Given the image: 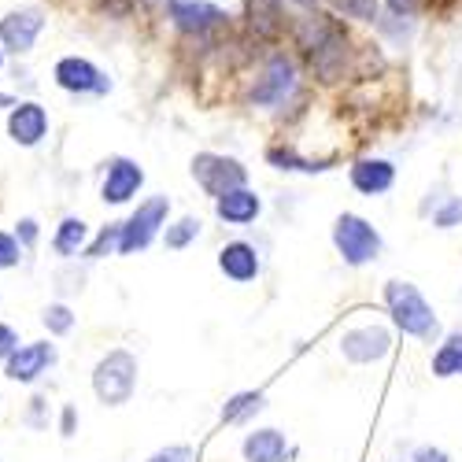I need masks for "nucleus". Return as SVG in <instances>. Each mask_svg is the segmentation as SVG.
I'll return each instance as SVG.
<instances>
[{"instance_id": "nucleus-1", "label": "nucleus", "mask_w": 462, "mask_h": 462, "mask_svg": "<svg viewBox=\"0 0 462 462\" xmlns=\"http://www.w3.org/2000/svg\"><path fill=\"white\" fill-rule=\"evenodd\" d=\"M289 37L296 45V56L303 60L307 74L322 86H337L344 79H356V63H359V45L352 37V26L337 19L333 12H303L292 15Z\"/></svg>"}, {"instance_id": "nucleus-2", "label": "nucleus", "mask_w": 462, "mask_h": 462, "mask_svg": "<svg viewBox=\"0 0 462 462\" xmlns=\"http://www.w3.org/2000/svg\"><path fill=\"white\" fill-rule=\"evenodd\" d=\"M296 97H303V67L296 52L274 45L259 60L252 82L245 89V100L259 111H278V107H289Z\"/></svg>"}, {"instance_id": "nucleus-3", "label": "nucleus", "mask_w": 462, "mask_h": 462, "mask_svg": "<svg viewBox=\"0 0 462 462\" xmlns=\"http://www.w3.org/2000/svg\"><path fill=\"white\" fill-rule=\"evenodd\" d=\"M163 19L178 37L197 42L204 49H215L234 30V15L215 0H163Z\"/></svg>"}, {"instance_id": "nucleus-4", "label": "nucleus", "mask_w": 462, "mask_h": 462, "mask_svg": "<svg viewBox=\"0 0 462 462\" xmlns=\"http://www.w3.org/2000/svg\"><path fill=\"white\" fill-rule=\"evenodd\" d=\"M384 303H389V315L393 322L407 333V337H418V340H437L440 337V322L433 315V307L426 303L411 282H389L384 285Z\"/></svg>"}, {"instance_id": "nucleus-5", "label": "nucleus", "mask_w": 462, "mask_h": 462, "mask_svg": "<svg viewBox=\"0 0 462 462\" xmlns=\"http://www.w3.org/2000/svg\"><path fill=\"white\" fill-rule=\"evenodd\" d=\"M292 8L289 0H245L241 5V30L252 45H278L289 33Z\"/></svg>"}, {"instance_id": "nucleus-6", "label": "nucleus", "mask_w": 462, "mask_h": 462, "mask_svg": "<svg viewBox=\"0 0 462 462\" xmlns=\"http://www.w3.org/2000/svg\"><path fill=\"white\" fill-rule=\"evenodd\" d=\"M333 245L348 266H366L381 255V234L363 215H352V211H344L333 222Z\"/></svg>"}, {"instance_id": "nucleus-7", "label": "nucleus", "mask_w": 462, "mask_h": 462, "mask_svg": "<svg viewBox=\"0 0 462 462\" xmlns=\"http://www.w3.org/2000/svg\"><path fill=\"white\" fill-rule=\"evenodd\" d=\"M137 389V359L130 352H111L97 363L93 370V393L107 403V407H123L130 403Z\"/></svg>"}, {"instance_id": "nucleus-8", "label": "nucleus", "mask_w": 462, "mask_h": 462, "mask_svg": "<svg viewBox=\"0 0 462 462\" xmlns=\"http://www.w3.org/2000/svg\"><path fill=\"white\" fill-rule=\"evenodd\" d=\"M192 178L197 185L208 192V197H226L229 189H241L248 185V167L234 156H218V152H200L197 160H192Z\"/></svg>"}, {"instance_id": "nucleus-9", "label": "nucleus", "mask_w": 462, "mask_h": 462, "mask_svg": "<svg viewBox=\"0 0 462 462\" xmlns=\"http://www.w3.org/2000/svg\"><path fill=\"white\" fill-rule=\"evenodd\" d=\"M167 215H171V200H167V197H148V200L123 222L119 252H123V255L144 252L152 241L160 237V226H167Z\"/></svg>"}, {"instance_id": "nucleus-10", "label": "nucleus", "mask_w": 462, "mask_h": 462, "mask_svg": "<svg viewBox=\"0 0 462 462\" xmlns=\"http://www.w3.org/2000/svg\"><path fill=\"white\" fill-rule=\"evenodd\" d=\"M52 79L60 89L67 93H79V97H104L111 93V79L86 56H63L52 70Z\"/></svg>"}, {"instance_id": "nucleus-11", "label": "nucleus", "mask_w": 462, "mask_h": 462, "mask_svg": "<svg viewBox=\"0 0 462 462\" xmlns=\"http://www.w3.org/2000/svg\"><path fill=\"white\" fill-rule=\"evenodd\" d=\"M144 185V171L137 160H126V156H115L107 160V171H104V185H100V200L104 204H130Z\"/></svg>"}, {"instance_id": "nucleus-12", "label": "nucleus", "mask_w": 462, "mask_h": 462, "mask_svg": "<svg viewBox=\"0 0 462 462\" xmlns=\"http://www.w3.org/2000/svg\"><path fill=\"white\" fill-rule=\"evenodd\" d=\"M45 30V12L42 8H19L0 19V42L12 52H30L37 45V37Z\"/></svg>"}, {"instance_id": "nucleus-13", "label": "nucleus", "mask_w": 462, "mask_h": 462, "mask_svg": "<svg viewBox=\"0 0 462 462\" xmlns=\"http://www.w3.org/2000/svg\"><path fill=\"white\" fill-rule=\"evenodd\" d=\"M8 134L15 144L23 148H33V144H42L45 134H49V111L37 104V100H19L8 115Z\"/></svg>"}, {"instance_id": "nucleus-14", "label": "nucleus", "mask_w": 462, "mask_h": 462, "mask_svg": "<svg viewBox=\"0 0 462 462\" xmlns=\"http://www.w3.org/2000/svg\"><path fill=\"white\" fill-rule=\"evenodd\" d=\"M389 348H393V337L381 326H363V329H352L340 337V352L352 363H377L389 356Z\"/></svg>"}, {"instance_id": "nucleus-15", "label": "nucleus", "mask_w": 462, "mask_h": 462, "mask_svg": "<svg viewBox=\"0 0 462 462\" xmlns=\"http://www.w3.org/2000/svg\"><path fill=\"white\" fill-rule=\"evenodd\" d=\"M348 178H352V189L363 192V197H381V192H389L396 185V167L381 156H363L352 163Z\"/></svg>"}, {"instance_id": "nucleus-16", "label": "nucleus", "mask_w": 462, "mask_h": 462, "mask_svg": "<svg viewBox=\"0 0 462 462\" xmlns=\"http://www.w3.org/2000/svg\"><path fill=\"white\" fill-rule=\"evenodd\" d=\"M218 271H222L229 282L248 285V282H255V278H259L263 259H259L255 245H248V241H229V245L218 252Z\"/></svg>"}, {"instance_id": "nucleus-17", "label": "nucleus", "mask_w": 462, "mask_h": 462, "mask_svg": "<svg viewBox=\"0 0 462 462\" xmlns=\"http://www.w3.org/2000/svg\"><path fill=\"white\" fill-rule=\"evenodd\" d=\"M52 363H56V348H52V344L49 340H33V344H23V348L8 359V377L30 384V381L42 377Z\"/></svg>"}, {"instance_id": "nucleus-18", "label": "nucleus", "mask_w": 462, "mask_h": 462, "mask_svg": "<svg viewBox=\"0 0 462 462\" xmlns=\"http://www.w3.org/2000/svg\"><path fill=\"white\" fill-rule=\"evenodd\" d=\"M215 215L226 222V226H248L263 215V200H259V192L241 185V189H229L226 197L215 200Z\"/></svg>"}, {"instance_id": "nucleus-19", "label": "nucleus", "mask_w": 462, "mask_h": 462, "mask_svg": "<svg viewBox=\"0 0 462 462\" xmlns=\"http://www.w3.org/2000/svg\"><path fill=\"white\" fill-rule=\"evenodd\" d=\"M285 451H289V440L278 430H255L241 444L245 462H285Z\"/></svg>"}, {"instance_id": "nucleus-20", "label": "nucleus", "mask_w": 462, "mask_h": 462, "mask_svg": "<svg viewBox=\"0 0 462 462\" xmlns=\"http://www.w3.org/2000/svg\"><path fill=\"white\" fill-rule=\"evenodd\" d=\"M326 12L356 26H377L384 8H381V0H326Z\"/></svg>"}, {"instance_id": "nucleus-21", "label": "nucleus", "mask_w": 462, "mask_h": 462, "mask_svg": "<svg viewBox=\"0 0 462 462\" xmlns=\"http://www.w3.org/2000/svg\"><path fill=\"white\" fill-rule=\"evenodd\" d=\"M86 241H89V226L82 218H63L52 237V248L63 259H70V255H79V248H86Z\"/></svg>"}, {"instance_id": "nucleus-22", "label": "nucleus", "mask_w": 462, "mask_h": 462, "mask_svg": "<svg viewBox=\"0 0 462 462\" xmlns=\"http://www.w3.org/2000/svg\"><path fill=\"white\" fill-rule=\"evenodd\" d=\"M266 160H271L278 171H307V174H319V171H329L326 160H303L292 144H274L266 152Z\"/></svg>"}, {"instance_id": "nucleus-23", "label": "nucleus", "mask_w": 462, "mask_h": 462, "mask_svg": "<svg viewBox=\"0 0 462 462\" xmlns=\"http://www.w3.org/2000/svg\"><path fill=\"white\" fill-rule=\"evenodd\" d=\"M433 374L437 377H458L462 374V333H451L437 356H433Z\"/></svg>"}, {"instance_id": "nucleus-24", "label": "nucleus", "mask_w": 462, "mask_h": 462, "mask_svg": "<svg viewBox=\"0 0 462 462\" xmlns=\"http://www.w3.org/2000/svg\"><path fill=\"white\" fill-rule=\"evenodd\" d=\"M259 411H263V393H237L222 407V421L226 426H241V421H248Z\"/></svg>"}, {"instance_id": "nucleus-25", "label": "nucleus", "mask_w": 462, "mask_h": 462, "mask_svg": "<svg viewBox=\"0 0 462 462\" xmlns=\"http://www.w3.org/2000/svg\"><path fill=\"white\" fill-rule=\"evenodd\" d=\"M200 237V218H192V215H185V218H178L174 226H167V234H163V245L171 248V252H181V248H189L192 241Z\"/></svg>"}, {"instance_id": "nucleus-26", "label": "nucleus", "mask_w": 462, "mask_h": 462, "mask_svg": "<svg viewBox=\"0 0 462 462\" xmlns=\"http://www.w3.org/2000/svg\"><path fill=\"white\" fill-rule=\"evenodd\" d=\"M119 237H123V222L119 226H107V229H100V237L86 248V255L89 259H100V255H107L111 248H119Z\"/></svg>"}, {"instance_id": "nucleus-27", "label": "nucleus", "mask_w": 462, "mask_h": 462, "mask_svg": "<svg viewBox=\"0 0 462 462\" xmlns=\"http://www.w3.org/2000/svg\"><path fill=\"white\" fill-rule=\"evenodd\" d=\"M42 322L49 326V333H70V326H74V315H70V307H63V303H52V307H45Z\"/></svg>"}, {"instance_id": "nucleus-28", "label": "nucleus", "mask_w": 462, "mask_h": 462, "mask_svg": "<svg viewBox=\"0 0 462 462\" xmlns=\"http://www.w3.org/2000/svg\"><path fill=\"white\" fill-rule=\"evenodd\" d=\"M23 259V245L12 237V234H0V271H8V266H19Z\"/></svg>"}, {"instance_id": "nucleus-29", "label": "nucleus", "mask_w": 462, "mask_h": 462, "mask_svg": "<svg viewBox=\"0 0 462 462\" xmlns=\"http://www.w3.org/2000/svg\"><path fill=\"white\" fill-rule=\"evenodd\" d=\"M433 222L440 226V229H451V226H458L462 222V197H451L437 215H433Z\"/></svg>"}, {"instance_id": "nucleus-30", "label": "nucleus", "mask_w": 462, "mask_h": 462, "mask_svg": "<svg viewBox=\"0 0 462 462\" xmlns=\"http://www.w3.org/2000/svg\"><path fill=\"white\" fill-rule=\"evenodd\" d=\"M381 8L393 15H403V19H418L426 5H421V0H381Z\"/></svg>"}, {"instance_id": "nucleus-31", "label": "nucleus", "mask_w": 462, "mask_h": 462, "mask_svg": "<svg viewBox=\"0 0 462 462\" xmlns=\"http://www.w3.org/2000/svg\"><path fill=\"white\" fill-rule=\"evenodd\" d=\"M19 352V337L12 326H0V359H12Z\"/></svg>"}, {"instance_id": "nucleus-32", "label": "nucleus", "mask_w": 462, "mask_h": 462, "mask_svg": "<svg viewBox=\"0 0 462 462\" xmlns=\"http://www.w3.org/2000/svg\"><path fill=\"white\" fill-rule=\"evenodd\" d=\"M148 462H192V451L178 444V448H163V451H156Z\"/></svg>"}, {"instance_id": "nucleus-33", "label": "nucleus", "mask_w": 462, "mask_h": 462, "mask_svg": "<svg viewBox=\"0 0 462 462\" xmlns=\"http://www.w3.org/2000/svg\"><path fill=\"white\" fill-rule=\"evenodd\" d=\"M15 241H19V245H33V241H37V222H33V218H23V222H19Z\"/></svg>"}, {"instance_id": "nucleus-34", "label": "nucleus", "mask_w": 462, "mask_h": 462, "mask_svg": "<svg viewBox=\"0 0 462 462\" xmlns=\"http://www.w3.org/2000/svg\"><path fill=\"white\" fill-rule=\"evenodd\" d=\"M411 462H448V455L440 448H414Z\"/></svg>"}, {"instance_id": "nucleus-35", "label": "nucleus", "mask_w": 462, "mask_h": 462, "mask_svg": "<svg viewBox=\"0 0 462 462\" xmlns=\"http://www.w3.org/2000/svg\"><path fill=\"white\" fill-rule=\"evenodd\" d=\"M289 8H292L296 15H303V12H319V8H326V0H289Z\"/></svg>"}, {"instance_id": "nucleus-36", "label": "nucleus", "mask_w": 462, "mask_h": 462, "mask_svg": "<svg viewBox=\"0 0 462 462\" xmlns=\"http://www.w3.org/2000/svg\"><path fill=\"white\" fill-rule=\"evenodd\" d=\"M426 8H433V12H448V8H455L458 0H421Z\"/></svg>"}, {"instance_id": "nucleus-37", "label": "nucleus", "mask_w": 462, "mask_h": 462, "mask_svg": "<svg viewBox=\"0 0 462 462\" xmlns=\"http://www.w3.org/2000/svg\"><path fill=\"white\" fill-rule=\"evenodd\" d=\"M74 433V407H63V437Z\"/></svg>"}, {"instance_id": "nucleus-38", "label": "nucleus", "mask_w": 462, "mask_h": 462, "mask_svg": "<svg viewBox=\"0 0 462 462\" xmlns=\"http://www.w3.org/2000/svg\"><path fill=\"white\" fill-rule=\"evenodd\" d=\"M163 8V0H130V8H141V12H148V8Z\"/></svg>"}, {"instance_id": "nucleus-39", "label": "nucleus", "mask_w": 462, "mask_h": 462, "mask_svg": "<svg viewBox=\"0 0 462 462\" xmlns=\"http://www.w3.org/2000/svg\"><path fill=\"white\" fill-rule=\"evenodd\" d=\"M0 107H15V104H12V97H5V93H0Z\"/></svg>"}, {"instance_id": "nucleus-40", "label": "nucleus", "mask_w": 462, "mask_h": 462, "mask_svg": "<svg viewBox=\"0 0 462 462\" xmlns=\"http://www.w3.org/2000/svg\"><path fill=\"white\" fill-rule=\"evenodd\" d=\"M0 67H5V49H0Z\"/></svg>"}]
</instances>
